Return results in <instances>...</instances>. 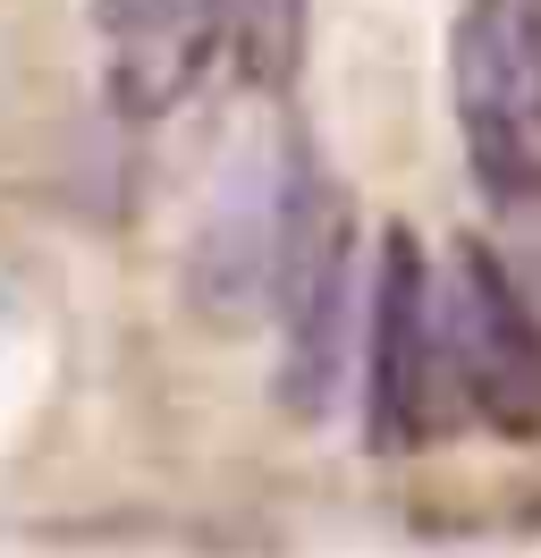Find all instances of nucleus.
<instances>
[{
	"instance_id": "423d86ee",
	"label": "nucleus",
	"mask_w": 541,
	"mask_h": 558,
	"mask_svg": "<svg viewBox=\"0 0 541 558\" xmlns=\"http://www.w3.org/2000/svg\"><path fill=\"white\" fill-rule=\"evenodd\" d=\"M473 195H482V245L500 254V271L541 305V170L473 178Z\"/></svg>"
},
{
	"instance_id": "7ed1b4c3",
	"label": "nucleus",
	"mask_w": 541,
	"mask_h": 558,
	"mask_svg": "<svg viewBox=\"0 0 541 558\" xmlns=\"http://www.w3.org/2000/svg\"><path fill=\"white\" fill-rule=\"evenodd\" d=\"M448 389V339H440V279L423 245L389 229L364 288V440L372 449H414L440 423Z\"/></svg>"
},
{
	"instance_id": "20e7f679",
	"label": "nucleus",
	"mask_w": 541,
	"mask_h": 558,
	"mask_svg": "<svg viewBox=\"0 0 541 558\" xmlns=\"http://www.w3.org/2000/svg\"><path fill=\"white\" fill-rule=\"evenodd\" d=\"M448 94L473 178L541 170V0H466L448 35Z\"/></svg>"
},
{
	"instance_id": "39448f33",
	"label": "nucleus",
	"mask_w": 541,
	"mask_h": 558,
	"mask_svg": "<svg viewBox=\"0 0 541 558\" xmlns=\"http://www.w3.org/2000/svg\"><path fill=\"white\" fill-rule=\"evenodd\" d=\"M229 0H101V51H110V102L119 119H169L220 51Z\"/></svg>"
},
{
	"instance_id": "f257e3e1",
	"label": "nucleus",
	"mask_w": 541,
	"mask_h": 558,
	"mask_svg": "<svg viewBox=\"0 0 541 558\" xmlns=\"http://www.w3.org/2000/svg\"><path fill=\"white\" fill-rule=\"evenodd\" d=\"M364 263H356V220L322 178L297 161V211H288V254H279V398L297 415H322L338 398L347 348H364Z\"/></svg>"
},
{
	"instance_id": "f03ea898",
	"label": "nucleus",
	"mask_w": 541,
	"mask_h": 558,
	"mask_svg": "<svg viewBox=\"0 0 541 558\" xmlns=\"http://www.w3.org/2000/svg\"><path fill=\"white\" fill-rule=\"evenodd\" d=\"M440 339L448 389L507 440H541V305L500 271V254L466 238L440 271Z\"/></svg>"
}]
</instances>
